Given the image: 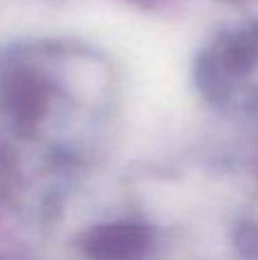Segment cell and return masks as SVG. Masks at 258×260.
<instances>
[{"label": "cell", "mask_w": 258, "mask_h": 260, "mask_svg": "<svg viewBox=\"0 0 258 260\" xmlns=\"http://www.w3.org/2000/svg\"><path fill=\"white\" fill-rule=\"evenodd\" d=\"M144 249V235L131 226L101 231L91 242V253L101 260H126L135 258Z\"/></svg>", "instance_id": "1"}]
</instances>
